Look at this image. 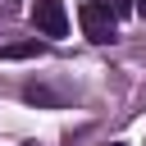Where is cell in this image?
I'll use <instances>...</instances> for the list:
<instances>
[{
	"label": "cell",
	"mask_w": 146,
	"mask_h": 146,
	"mask_svg": "<svg viewBox=\"0 0 146 146\" xmlns=\"http://www.w3.org/2000/svg\"><path fill=\"white\" fill-rule=\"evenodd\" d=\"M137 14H141V18H146V0H137Z\"/></svg>",
	"instance_id": "5"
},
{
	"label": "cell",
	"mask_w": 146,
	"mask_h": 146,
	"mask_svg": "<svg viewBox=\"0 0 146 146\" xmlns=\"http://www.w3.org/2000/svg\"><path fill=\"white\" fill-rule=\"evenodd\" d=\"M78 18H82V32H87V41H96V46L114 41V32H119V14H114L110 5H100V0H87V5L78 9Z\"/></svg>",
	"instance_id": "1"
},
{
	"label": "cell",
	"mask_w": 146,
	"mask_h": 146,
	"mask_svg": "<svg viewBox=\"0 0 146 146\" xmlns=\"http://www.w3.org/2000/svg\"><path fill=\"white\" fill-rule=\"evenodd\" d=\"M32 27H36L41 36H64V32H68L64 0H36V5H32Z\"/></svg>",
	"instance_id": "2"
},
{
	"label": "cell",
	"mask_w": 146,
	"mask_h": 146,
	"mask_svg": "<svg viewBox=\"0 0 146 146\" xmlns=\"http://www.w3.org/2000/svg\"><path fill=\"white\" fill-rule=\"evenodd\" d=\"M14 5H18V0H0V9H14Z\"/></svg>",
	"instance_id": "6"
},
{
	"label": "cell",
	"mask_w": 146,
	"mask_h": 146,
	"mask_svg": "<svg viewBox=\"0 0 146 146\" xmlns=\"http://www.w3.org/2000/svg\"><path fill=\"white\" fill-rule=\"evenodd\" d=\"M110 9L123 18V14H137V0H110Z\"/></svg>",
	"instance_id": "4"
},
{
	"label": "cell",
	"mask_w": 146,
	"mask_h": 146,
	"mask_svg": "<svg viewBox=\"0 0 146 146\" xmlns=\"http://www.w3.org/2000/svg\"><path fill=\"white\" fill-rule=\"evenodd\" d=\"M32 55H41L36 36H32V41H14V46H0V59H32Z\"/></svg>",
	"instance_id": "3"
}]
</instances>
